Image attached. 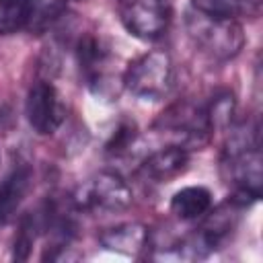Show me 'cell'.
I'll return each instance as SVG.
<instances>
[{
	"label": "cell",
	"instance_id": "30bf717a",
	"mask_svg": "<svg viewBox=\"0 0 263 263\" xmlns=\"http://www.w3.org/2000/svg\"><path fill=\"white\" fill-rule=\"evenodd\" d=\"M29 183H31V171L29 166H18L14 168L0 185V222L8 220L18 203L23 201L27 189H29Z\"/></svg>",
	"mask_w": 263,
	"mask_h": 263
},
{
	"label": "cell",
	"instance_id": "5bb4252c",
	"mask_svg": "<svg viewBox=\"0 0 263 263\" xmlns=\"http://www.w3.org/2000/svg\"><path fill=\"white\" fill-rule=\"evenodd\" d=\"M136 140H138V129H136V125L129 123V121H125V123H121V125L117 127V132H115V134L111 136V140L107 142V152L119 156V154L127 152V150L136 144Z\"/></svg>",
	"mask_w": 263,
	"mask_h": 263
},
{
	"label": "cell",
	"instance_id": "52a82bcc",
	"mask_svg": "<svg viewBox=\"0 0 263 263\" xmlns=\"http://www.w3.org/2000/svg\"><path fill=\"white\" fill-rule=\"evenodd\" d=\"M187 166H189L187 148L181 144H175V146H166V148L150 154L142 162L140 173L150 181L164 183V181H171V179L179 177L181 173H185Z\"/></svg>",
	"mask_w": 263,
	"mask_h": 263
},
{
	"label": "cell",
	"instance_id": "3957f363",
	"mask_svg": "<svg viewBox=\"0 0 263 263\" xmlns=\"http://www.w3.org/2000/svg\"><path fill=\"white\" fill-rule=\"evenodd\" d=\"M132 189L117 173H99L78 187L74 205L86 212H121L132 203Z\"/></svg>",
	"mask_w": 263,
	"mask_h": 263
},
{
	"label": "cell",
	"instance_id": "4fadbf2b",
	"mask_svg": "<svg viewBox=\"0 0 263 263\" xmlns=\"http://www.w3.org/2000/svg\"><path fill=\"white\" fill-rule=\"evenodd\" d=\"M234 109H236V101H234V95L232 92H220V95H216L210 101V105L205 107V115H208V121H210L212 129L230 125L232 115H234Z\"/></svg>",
	"mask_w": 263,
	"mask_h": 263
},
{
	"label": "cell",
	"instance_id": "8992f818",
	"mask_svg": "<svg viewBox=\"0 0 263 263\" xmlns=\"http://www.w3.org/2000/svg\"><path fill=\"white\" fill-rule=\"evenodd\" d=\"M76 55H78L80 72L92 92L105 95L107 88H113V84L109 82V70H107L109 49L103 45L101 39H97L95 35L80 37L76 45Z\"/></svg>",
	"mask_w": 263,
	"mask_h": 263
},
{
	"label": "cell",
	"instance_id": "6da1fadb",
	"mask_svg": "<svg viewBox=\"0 0 263 263\" xmlns=\"http://www.w3.org/2000/svg\"><path fill=\"white\" fill-rule=\"evenodd\" d=\"M187 31L195 45L216 60H230L240 53L245 33L236 18L210 16L197 10L187 14Z\"/></svg>",
	"mask_w": 263,
	"mask_h": 263
},
{
	"label": "cell",
	"instance_id": "7c38bea8",
	"mask_svg": "<svg viewBox=\"0 0 263 263\" xmlns=\"http://www.w3.org/2000/svg\"><path fill=\"white\" fill-rule=\"evenodd\" d=\"M37 0H0V35L16 33L31 25Z\"/></svg>",
	"mask_w": 263,
	"mask_h": 263
},
{
	"label": "cell",
	"instance_id": "277c9868",
	"mask_svg": "<svg viewBox=\"0 0 263 263\" xmlns=\"http://www.w3.org/2000/svg\"><path fill=\"white\" fill-rule=\"evenodd\" d=\"M168 0H121V23L125 31L142 41L160 39L171 25Z\"/></svg>",
	"mask_w": 263,
	"mask_h": 263
},
{
	"label": "cell",
	"instance_id": "5b68a950",
	"mask_svg": "<svg viewBox=\"0 0 263 263\" xmlns=\"http://www.w3.org/2000/svg\"><path fill=\"white\" fill-rule=\"evenodd\" d=\"M25 115H27L29 125L41 136L53 134L64 123L66 107L60 99V92L55 90L51 82L39 80L29 88L27 103H25Z\"/></svg>",
	"mask_w": 263,
	"mask_h": 263
},
{
	"label": "cell",
	"instance_id": "8fae6325",
	"mask_svg": "<svg viewBox=\"0 0 263 263\" xmlns=\"http://www.w3.org/2000/svg\"><path fill=\"white\" fill-rule=\"evenodd\" d=\"M191 8L210 16L236 18V16H257L261 12V0H191Z\"/></svg>",
	"mask_w": 263,
	"mask_h": 263
},
{
	"label": "cell",
	"instance_id": "7a4b0ae2",
	"mask_svg": "<svg viewBox=\"0 0 263 263\" xmlns=\"http://www.w3.org/2000/svg\"><path fill=\"white\" fill-rule=\"evenodd\" d=\"M123 86L142 101H160L173 86V62L166 51L154 49L134 62L123 72Z\"/></svg>",
	"mask_w": 263,
	"mask_h": 263
},
{
	"label": "cell",
	"instance_id": "9c48e42d",
	"mask_svg": "<svg viewBox=\"0 0 263 263\" xmlns=\"http://www.w3.org/2000/svg\"><path fill=\"white\" fill-rule=\"evenodd\" d=\"M212 208V193L208 187H183L171 197V212L181 220H197Z\"/></svg>",
	"mask_w": 263,
	"mask_h": 263
},
{
	"label": "cell",
	"instance_id": "ba28073f",
	"mask_svg": "<svg viewBox=\"0 0 263 263\" xmlns=\"http://www.w3.org/2000/svg\"><path fill=\"white\" fill-rule=\"evenodd\" d=\"M150 232L140 222H125L113 228H107L99 234V242L103 249L121 253V255H140L148 247Z\"/></svg>",
	"mask_w": 263,
	"mask_h": 263
}]
</instances>
